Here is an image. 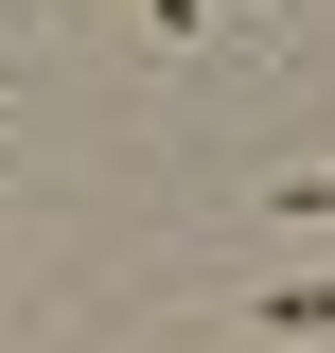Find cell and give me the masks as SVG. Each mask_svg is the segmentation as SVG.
Segmentation results:
<instances>
[{"mask_svg": "<svg viewBox=\"0 0 335 353\" xmlns=\"http://www.w3.org/2000/svg\"><path fill=\"white\" fill-rule=\"evenodd\" d=\"M265 336H335V283H265Z\"/></svg>", "mask_w": 335, "mask_h": 353, "instance_id": "1", "label": "cell"}, {"mask_svg": "<svg viewBox=\"0 0 335 353\" xmlns=\"http://www.w3.org/2000/svg\"><path fill=\"white\" fill-rule=\"evenodd\" d=\"M265 212H283V230H335V159H318V176H283Z\"/></svg>", "mask_w": 335, "mask_h": 353, "instance_id": "2", "label": "cell"}, {"mask_svg": "<svg viewBox=\"0 0 335 353\" xmlns=\"http://www.w3.org/2000/svg\"><path fill=\"white\" fill-rule=\"evenodd\" d=\"M141 36H212V0H141Z\"/></svg>", "mask_w": 335, "mask_h": 353, "instance_id": "3", "label": "cell"}]
</instances>
